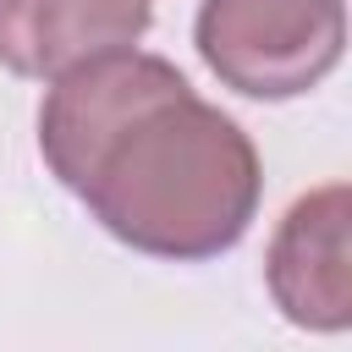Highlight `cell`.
I'll list each match as a JSON object with an SVG mask.
<instances>
[{"mask_svg": "<svg viewBox=\"0 0 352 352\" xmlns=\"http://www.w3.org/2000/svg\"><path fill=\"white\" fill-rule=\"evenodd\" d=\"M38 148L110 236L154 258H214L258 209L248 132L160 55L110 50L60 72L38 110Z\"/></svg>", "mask_w": 352, "mask_h": 352, "instance_id": "obj_1", "label": "cell"}, {"mask_svg": "<svg viewBox=\"0 0 352 352\" xmlns=\"http://www.w3.org/2000/svg\"><path fill=\"white\" fill-rule=\"evenodd\" d=\"M192 38L226 88L248 99H297L336 72L346 11L341 0H204Z\"/></svg>", "mask_w": 352, "mask_h": 352, "instance_id": "obj_2", "label": "cell"}, {"mask_svg": "<svg viewBox=\"0 0 352 352\" xmlns=\"http://www.w3.org/2000/svg\"><path fill=\"white\" fill-rule=\"evenodd\" d=\"M346 220L352 192L341 182L297 198L270 242L264 275L275 292V308L302 330H346L352 324V264H346Z\"/></svg>", "mask_w": 352, "mask_h": 352, "instance_id": "obj_3", "label": "cell"}, {"mask_svg": "<svg viewBox=\"0 0 352 352\" xmlns=\"http://www.w3.org/2000/svg\"><path fill=\"white\" fill-rule=\"evenodd\" d=\"M148 16V0H0V66L16 77H60L94 55L132 50Z\"/></svg>", "mask_w": 352, "mask_h": 352, "instance_id": "obj_4", "label": "cell"}]
</instances>
